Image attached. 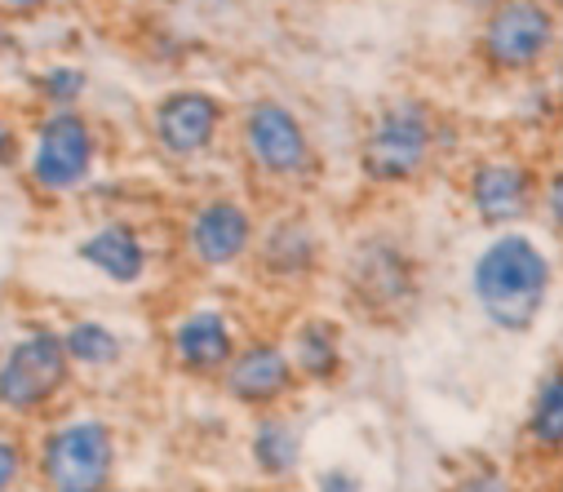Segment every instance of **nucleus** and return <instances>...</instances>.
<instances>
[{
    "label": "nucleus",
    "instance_id": "27",
    "mask_svg": "<svg viewBox=\"0 0 563 492\" xmlns=\"http://www.w3.org/2000/svg\"><path fill=\"white\" fill-rule=\"evenodd\" d=\"M554 67H550V85H554V107L563 111V41H559V50H554V58H550Z\"/></svg>",
    "mask_w": 563,
    "mask_h": 492
},
{
    "label": "nucleus",
    "instance_id": "12",
    "mask_svg": "<svg viewBox=\"0 0 563 492\" xmlns=\"http://www.w3.org/2000/svg\"><path fill=\"white\" fill-rule=\"evenodd\" d=\"M462 205L471 222L488 236L497 231H528L541 205V170L519 151H488L475 155L462 174Z\"/></svg>",
    "mask_w": 563,
    "mask_h": 492
},
{
    "label": "nucleus",
    "instance_id": "3",
    "mask_svg": "<svg viewBox=\"0 0 563 492\" xmlns=\"http://www.w3.org/2000/svg\"><path fill=\"white\" fill-rule=\"evenodd\" d=\"M449 120L427 94H390L373 107L355 142L360 183L373 192L421 187L449 146Z\"/></svg>",
    "mask_w": 563,
    "mask_h": 492
},
{
    "label": "nucleus",
    "instance_id": "8",
    "mask_svg": "<svg viewBox=\"0 0 563 492\" xmlns=\"http://www.w3.org/2000/svg\"><path fill=\"white\" fill-rule=\"evenodd\" d=\"M257 227H262V218L244 192H205V196L187 200V209L178 214L174 253L191 275L218 280V275L249 266Z\"/></svg>",
    "mask_w": 563,
    "mask_h": 492
},
{
    "label": "nucleus",
    "instance_id": "1",
    "mask_svg": "<svg viewBox=\"0 0 563 492\" xmlns=\"http://www.w3.org/2000/svg\"><path fill=\"white\" fill-rule=\"evenodd\" d=\"M559 284L550 249L532 231H497L479 244L466 271L475 315L501 338H528L545 319Z\"/></svg>",
    "mask_w": 563,
    "mask_h": 492
},
{
    "label": "nucleus",
    "instance_id": "6",
    "mask_svg": "<svg viewBox=\"0 0 563 492\" xmlns=\"http://www.w3.org/2000/svg\"><path fill=\"white\" fill-rule=\"evenodd\" d=\"M102 151H107L102 124L85 107L36 111L27 120V146H23L19 178L36 205L58 209V205L80 200L98 183Z\"/></svg>",
    "mask_w": 563,
    "mask_h": 492
},
{
    "label": "nucleus",
    "instance_id": "18",
    "mask_svg": "<svg viewBox=\"0 0 563 492\" xmlns=\"http://www.w3.org/2000/svg\"><path fill=\"white\" fill-rule=\"evenodd\" d=\"M285 347L294 356V369L302 386L333 391L346 378V324L324 310H302L285 334Z\"/></svg>",
    "mask_w": 563,
    "mask_h": 492
},
{
    "label": "nucleus",
    "instance_id": "23",
    "mask_svg": "<svg viewBox=\"0 0 563 492\" xmlns=\"http://www.w3.org/2000/svg\"><path fill=\"white\" fill-rule=\"evenodd\" d=\"M537 218L563 236V160H554L550 170H541V205H537Z\"/></svg>",
    "mask_w": 563,
    "mask_h": 492
},
{
    "label": "nucleus",
    "instance_id": "28",
    "mask_svg": "<svg viewBox=\"0 0 563 492\" xmlns=\"http://www.w3.org/2000/svg\"><path fill=\"white\" fill-rule=\"evenodd\" d=\"M5 50H14V28L0 19V54H5Z\"/></svg>",
    "mask_w": 563,
    "mask_h": 492
},
{
    "label": "nucleus",
    "instance_id": "30",
    "mask_svg": "<svg viewBox=\"0 0 563 492\" xmlns=\"http://www.w3.org/2000/svg\"><path fill=\"white\" fill-rule=\"evenodd\" d=\"M550 6H554V10H559V14H563V0H550Z\"/></svg>",
    "mask_w": 563,
    "mask_h": 492
},
{
    "label": "nucleus",
    "instance_id": "16",
    "mask_svg": "<svg viewBox=\"0 0 563 492\" xmlns=\"http://www.w3.org/2000/svg\"><path fill=\"white\" fill-rule=\"evenodd\" d=\"M58 338L80 382H107L133 364V338L107 315H93V310L67 315L58 324Z\"/></svg>",
    "mask_w": 563,
    "mask_h": 492
},
{
    "label": "nucleus",
    "instance_id": "9",
    "mask_svg": "<svg viewBox=\"0 0 563 492\" xmlns=\"http://www.w3.org/2000/svg\"><path fill=\"white\" fill-rule=\"evenodd\" d=\"M563 41V14L550 0H488L475 28V58L488 76L528 80L550 67Z\"/></svg>",
    "mask_w": 563,
    "mask_h": 492
},
{
    "label": "nucleus",
    "instance_id": "22",
    "mask_svg": "<svg viewBox=\"0 0 563 492\" xmlns=\"http://www.w3.org/2000/svg\"><path fill=\"white\" fill-rule=\"evenodd\" d=\"M0 492H32V430L0 422Z\"/></svg>",
    "mask_w": 563,
    "mask_h": 492
},
{
    "label": "nucleus",
    "instance_id": "25",
    "mask_svg": "<svg viewBox=\"0 0 563 492\" xmlns=\"http://www.w3.org/2000/svg\"><path fill=\"white\" fill-rule=\"evenodd\" d=\"M311 492H368L364 474L346 461H329V466H316L311 470Z\"/></svg>",
    "mask_w": 563,
    "mask_h": 492
},
{
    "label": "nucleus",
    "instance_id": "20",
    "mask_svg": "<svg viewBox=\"0 0 563 492\" xmlns=\"http://www.w3.org/2000/svg\"><path fill=\"white\" fill-rule=\"evenodd\" d=\"M89 85H93L89 67H80L71 58H54V63H45V67H36L27 76V89H32L41 111H76V107H85Z\"/></svg>",
    "mask_w": 563,
    "mask_h": 492
},
{
    "label": "nucleus",
    "instance_id": "26",
    "mask_svg": "<svg viewBox=\"0 0 563 492\" xmlns=\"http://www.w3.org/2000/svg\"><path fill=\"white\" fill-rule=\"evenodd\" d=\"M54 6H58V0H0V19H5V23H36Z\"/></svg>",
    "mask_w": 563,
    "mask_h": 492
},
{
    "label": "nucleus",
    "instance_id": "17",
    "mask_svg": "<svg viewBox=\"0 0 563 492\" xmlns=\"http://www.w3.org/2000/svg\"><path fill=\"white\" fill-rule=\"evenodd\" d=\"M244 461L249 470L271 483V488H285L302 474L307 461V430L294 417V408H279V413H257L249 417L244 430Z\"/></svg>",
    "mask_w": 563,
    "mask_h": 492
},
{
    "label": "nucleus",
    "instance_id": "4",
    "mask_svg": "<svg viewBox=\"0 0 563 492\" xmlns=\"http://www.w3.org/2000/svg\"><path fill=\"white\" fill-rule=\"evenodd\" d=\"M120 422L89 404H67L32 430V492H120Z\"/></svg>",
    "mask_w": 563,
    "mask_h": 492
},
{
    "label": "nucleus",
    "instance_id": "29",
    "mask_svg": "<svg viewBox=\"0 0 563 492\" xmlns=\"http://www.w3.org/2000/svg\"><path fill=\"white\" fill-rule=\"evenodd\" d=\"M550 492H563V461L550 470Z\"/></svg>",
    "mask_w": 563,
    "mask_h": 492
},
{
    "label": "nucleus",
    "instance_id": "21",
    "mask_svg": "<svg viewBox=\"0 0 563 492\" xmlns=\"http://www.w3.org/2000/svg\"><path fill=\"white\" fill-rule=\"evenodd\" d=\"M440 492H519V479L488 452H466L449 466V479Z\"/></svg>",
    "mask_w": 563,
    "mask_h": 492
},
{
    "label": "nucleus",
    "instance_id": "7",
    "mask_svg": "<svg viewBox=\"0 0 563 492\" xmlns=\"http://www.w3.org/2000/svg\"><path fill=\"white\" fill-rule=\"evenodd\" d=\"M80 378L63 351L58 324L27 319L19 334L0 342V422L36 430L76 404Z\"/></svg>",
    "mask_w": 563,
    "mask_h": 492
},
{
    "label": "nucleus",
    "instance_id": "15",
    "mask_svg": "<svg viewBox=\"0 0 563 492\" xmlns=\"http://www.w3.org/2000/svg\"><path fill=\"white\" fill-rule=\"evenodd\" d=\"M71 262L80 271H89L98 284L115 288V293H137V288H147L156 280L161 244L137 218L107 214L71 240Z\"/></svg>",
    "mask_w": 563,
    "mask_h": 492
},
{
    "label": "nucleus",
    "instance_id": "13",
    "mask_svg": "<svg viewBox=\"0 0 563 492\" xmlns=\"http://www.w3.org/2000/svg\"><path fill=\"white\" fill-rule=\"evenodd\" d=\"M240 342H244V328L235 310L213 297L183 302L161 328L165 369L183 382H218Z\"/></svg>",
    "mask_w": 563,
    "mask_h": 492
},
{
    "label": "nucleus",
    "instance_id": "19",
    "mask_svg": "<svg viewBox=\"0 0 563 492\" xmlns=\"http://www.w3.org/2000/svg\"><path fill=\"white\" fill-rule=\"evenodd\" d=\"M519 444L532 461L559 466L563 461V364H545L532 382V395L523 404Z\"/></svg>",
    "mask_w": 563,
    "mask_h": 492
},
{
    "label": "nucleus",
    "instance_id": "5",
    "mask_svg": "<svg viewBox=\"0 0 563 492\" xmlns=\"http://www.w3.org/2000/svg\"><path fill=\"white\" fill-rule=\"evenodd\" d=\"M342 306L373 328H399L421 310L427 297V266L421 253L390 227L360 231L338 262Z\"/></svg>",
    "mask_w": 563,
    "mask_h": 492
},
{
    "label": "nucleus",
    "instance_id": "10",
    "mask_svg": "<svg viewBox=\"0 0 563 492\" xmlns=\"http://www.w3.org/2000/svg\"><path fill=\"white\" fill-rule=\"evenodd\" d=\"M143 129H147L152 151L165 164L191 170V164H205L227 142L231 102L209 85H169L165 94L152 98Z\"/></svg>",
    "mask_w": 563,
    "mask_h": 492
},
{
    "label": "nucleus",
    "instance_id": "11",
    "mask_svg": "<svg viewBox=\"0 0 563 492\" xmlns=\"http://www.w3.org/2000/svg\"><path fill=\"white\" fill-rule=\"evenodd\" d=\"M244 271L271 293H307L329 271V236L307 205H279L271 218H262Z\"/></svg>",
    "mask_w": 563,
    "mask_h": 492
},
{
    "label": "nucleus",
    "instance_id": "2",
    "mask_svg": "<svg viewBox=\"0 0 563 492\" xmlns=\"http://www.w3.org/2000/svg\"><path fill=\"white\" fill-rule=\"evenodd\" d=\"M231 138H235V155H240L244 178L257 192L279 196L285 205H294V196L311 192L324 174V155H320L311 124L279 94L244 98L231 111Z\"/></svg>",
    "mask_w": 563,
    "mask_h": 492
},
{
    "label": "nucleus",
    "instance_id": "14",
    "mask_svg": "<svg viewBox=\"0 0 563 492\" xmlns=\"http://www.w3.org/2000/svg\"><path fill=\"white\" fill-rule=\"evenodd\" d=\"M213 386L231 408H240L249 417L294 408L307 391L279 334H244V342L235 347L231 364L222 369V378Z\"/></svg>",
    "mask_w": 563,
    "mask_h": 492
},
{
    "label": "nucleus",
    "instance_id": "24",
    "mask_svg": "<svg viewBox=\"0 0 563 492\" xmlns=\"http://www.w3.org/2000/svg\"><path fill=\"white\" fill-rule=\"evenodd\" d=\"M23 146H27V124L14 111L0 107V174H19Z\"/></svg>",
    "mask_w": 563,
    "mask_h": 492
}]
</instances>
